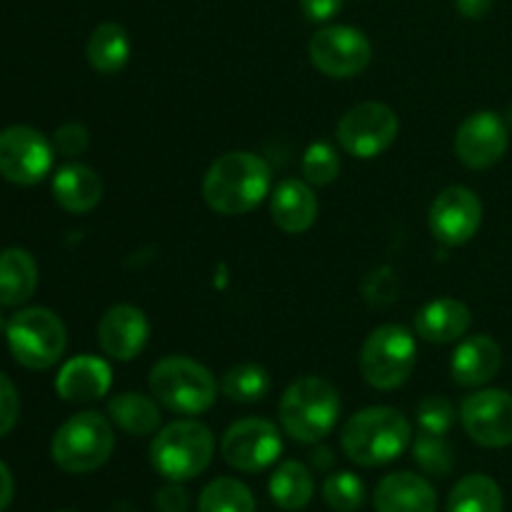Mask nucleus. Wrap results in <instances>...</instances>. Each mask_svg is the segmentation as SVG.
I'll return each instance as SVG.
<instances>
[{"label":"nucleus","instance_id":"1","mask_svg":"<svg viewBox=\"0 0 512 512\" xmlns=\"http://www.w3.org/2000/svg\"><path fill=\"white\" fill-rule=\"evenodd\" d=\"M270 193V168L260 155L233 150L215 160L203 178V198L220 215H245Z\"/></svg>","mask_w":512,"mask_h":512},{"label":"nucleus","instance_id":"2","mask_svg":"<svg viewBox=\"0 0 512 512\" xmlns=\"http://www.w3.org/2000/svg\"><path fill=\"white\" fill-rule=\"evenodd\" d=\"M410 440H413L410 420L400 410L385 408V405L360 410L345 423L340 433L343 453L363 468L393 463L405 453Z\"/></svg>","mask_w":512,"mask_h":512},{"label":"nucleus","instance_id":"3","mask_svg":"<svg viewBox=\"0 0 512 512\" xmlns=\"http://www.w3.org/2000/svg\"><path fill=\"white\" fill-rule=\"evenodd\" d=\"M338 415V390L318 375L298 378L280 398V425L298 443H320L335 428Z\"/></svg>","mask_w":512,"mask_h":512},{"label":"nucleus","instance_id":"4","mask_svg":"<svg viewBox=\"0 0 512 512\" xmlns=\"http://www.w3.org/2000/svg\"><path fill=\"white\" fill-rule=\"evenodd\" d=\"M150 393L173 413L200 415L218 400V380L205 365L183 355H170L150 370Z\"/></svg>","mask_w":512,"mask_h":512},{"label":"nucleus","instance_id":"5","mask_svg":"<svg viewBox=\"0 0 512 512\" xmlns=\"http://www.w3.org/2000/svg\"><path fill=\"white\" fill-rule=\"evenodd\" d=\"M215 455V438L198 420H175L155 435L150 463L170 483H185L208 470Z\"/></svg>","mask_w":512,"mask_h":512},{"label":"nucleus","instance_id":"6","mask_svg":"<svg viewBox=\"0 0 512 512\" xmlns=\"http://www.w3.org/2000/svg\"><path fill=\"white\" fill-rule=\"evenodd\" d=\"M113 448L115 435L108 418L88 410V413L73 415L60 425L50 443V455L60 470L83 475L103 468L113 455Z\"/></svg>","mask_w":512,"mask_h":512},{"label":"nucleus","instance_id":"7","mask_svg":"<svg viewBox=\"0 0 512 512\" xmlns=\"http://www.w3.org/2000/svg\"><path fill=\"white\" fill-rule=\"evenodd\" d=\"M5 338L13 358L28 370H48L63 358L68 333L53 310L25 308L5 325Z\"/></svg>","mask_w":512,"mask_h":512},{"label":"nucleus","instance_id":"8","mask_svg":"<svg viewBox=\"0 0 512 512\" xmlns=\"http://www.w3.org/2000/svg\"><path fill=\"white\" fill-rule=\"evenodd\" d=\"M418 348L403 325H380L360 350V373L375 390H395L413 375Z\"/></svg>","mask_w":512,"mask_h":512},{"label":"nucleus","instance_id":"9","mask_svg":"<svg viewBox=\"0 0 512 512\" xmlns=\"http://www.w3.org/2000/svg\"><path fill=\"white\" fill-rule=\"evenodd\" d=\"M400 120L390 105L370 100L350 108L338 123V143L353 158L370 160L390 148L398 138Z\"/></svg>","mask_w":512,"mask_h":512},{"label":"nucleus","instance_id":"10","mask_svg":"<svg viewBox=\"0 0 512 512\" xmlns=\"http://www.w3.org/2000/svg\"><path fill=\"white\" fill-rule=\"evenodd\" d=\"M310 63L328 78H355L370 63V40L350 25H325L308 45Z\"/></svg>","mask_w":512,"mask_h":512},{"label":"nucleus","instance_id":"11","mask_svg":"<svg viewBox=\"0 0 512 512\" xmlns=\"http://www.w3.org/2000/svg\"><path fill=\"white\" fill-rule=\"evenodd\" d=\"M53 168V143L40 130L10 125L0 130V175L15 185H35Z\"/></svg>","mask_w":512,"mask_h":512},{"label":"nucleus","instance_id":"12","mask_svg":"<svg viewBox=\"0 0 512 512\" xmlns=\"http://www.w3.org/2000/svg\"><path fill=\"white\" fill-rule=\"evenodd\" d=\"M223 458L230 468L240 473H260L270 468L283 453V440L278 428L265 418L238 420L223 435Z\"/></svg>","mask_w":512,"mask_h":512},{"label":"nucleus","instance_id":"13","mask_svg":"<svg viewBox=\"0 0 512 512\" xmlns=\"http://www.w3.org/2000/svg\"><path fill=\"white\" fill-rule=\"evenodd\" d=\"M430 233L443 245H465L475 238L483 223V203L463 185H450L430 205Z\"/></svg>","mask_w":512,"mask_h":512},{"label":"nucleus","instance_id":"14","mask_svg":"<svg viewBox=\"0 0 512 512\" xmlns=\"http://www.w3.org/2000/svg\"><path fill=\"white\" fill-rule=\"evenodd\" d=\"M460 420L470 438L483 448L512 445V395L508 390H480L460 405Z\"/></svg>","mask_w":512,"mask_h":512},{"label":"nucleus","instance_id":"15","mask_svg":"<svg viewBox=\"0 0 512 512\" xmlns=\"http://www.w3.org/2000/svg\"><path fill=\"white\" fill-rule=\"evenodd\" d=\"M508 143V123L498 113L480 110L468 115L455 133V155L465 168L488 170L503 160Z\"/></svg>","mask_w":512,"mask_h":512},{"label":"nucleus","instance_id":"16","mask_svg":"<svg viewBox=\"0 0 512 512\" xmlns=\"http://www.w3.org/2000/svg\"><path fill=\"white\" fill-rule=\"evenodd\" d=\"M150 325L140 308L133 305H115L100 318L98 323V343L108 358L128 363L143 353L148 343Z\"/></svg>","mask_w":512,"mask_h":512},{"label":"nucleus","instance_id":"17","mask_svg":"<svg viewBox=\"0 0 512 512\" xmlns=\"http://www.w3.org/2000/svg\"><path fill=\"white\" fill-rule=\"evenodd\" d=\"M113 373L103 358L95 355H78L60 368L55 390L68 403H93L110 390Z\"/></svg>","mask_w":512,"mask_h":512},{"label":"nucleus","instance_id":"18","mask_svg":"<svg viewBox=\"0 0 512 512\" xmlns=\"http://www.w3.org/2000/svg\"><path fill=\"white\" fill-rule=\"evenodd\" d=\"M373 503L378 512H435L438 493L425 478L403 470L380 480Z\"/></svg>","mask_w":512,"mask_h":512},{"label":"nucleus","instance_id":"19","mask_svg":"<svg viewBox=\"0 0 512 512\" xmlns=\"http://www.w3.org/2000/svg\"><path fill=\"white\" fill-rule=\"evenodd\" d=\"M500 365H503V350L488 335L465 338L455 348L453 360H450L453 380L463 388H478V385L490 383L498 375Z\"/></svg>","mask_w":512,"mask_h":512},{"label":"nucleus","instance_id":"20","mask_svg":"<svg viewBox=\"0 0 512 512\" xmlns=\"http://www.w3.org/2000/svg\"><path fill=\"white\" fill-rule=\"evenodd\" d=\"M270 215L283 233L300 235L313 228V223L318 220V198L308 183L288 178L273 190Z\"/></svg>","mask_w":512,"mask_h":512},{"label":"nucleus","instance_id":"21","mask_svg":"<svg viewBox=\"0 0 512 512\" xmlns=\"http://www.w3.org/2000/svg\"><path fill=\"white\" fill-rule=\"evenodd\" d=\"M470 323H473V313L468 305L455 298H440L415 315V333L428 343L445 345L463 338L470 330Z\"/></svg>","mask_w":512,"mask_h":512},{"label":"nucleus","instance_id":"22","mask_svg":"<svg viewBox=\"0 0 512 512\" xmlns=\"http://www.w3.org/2000/svg\"><path fill=\"white\" fill-rule=\"evenodd\" d=\"M53 195L68 213H90L103 198V180L93 168L83 163H68L55 173Z\"/></svg>","mask_w":512,"mask_h":512},{"label":"nucleus","instance_id":"23","mask_svg":"<svg viewBox=\"0 0 512 512\" xmlns=\"http://www.w3.org/2000/svg\"><path fill=\"white\" fill-rule=\"evenodd\" d=\"M38 288V265L23 248H8L0 253V305L18 308L33 298Z\"/></svg>","mask_w":512,"mask_h":512},{"label":"nucleus","instance_id":"24","mask_svg":"<svg viewBox=\"0 0 512 512\" xmlns=\"http://www.w3.org/2000/svg\"><path fill=\"white\" fill-rule=\"evenodd\" d=\"M130 58V38L123 25L103 23L90 33L88 60L100 75H115Z\"/></svg>","mask_w":512,"mask_h":512},{"label":"nucleus","instance_id":"25","mask_svg":"<svg viewBox=\"0 0 512 512\" xmlns=\"http://www.w3.org/2000/svg\"><path fill=\"white\" fill-rule=\"evenodd\" d=\"M108 415L128 435H153L160 425L158 400L140 393L115 395L108 403Z\"/></svg>","mask_w":512,"mask_h":512},{"label":"nucleus","instance_id":"26","mask_svg":"<svg viewBox=\"0 0 512 512\" xmlns=\"http://www.w3.org/2000/svg\"><path fill=\"white\" fill-rule=\"evenodd\" d=\"M315 483L310 470L298 460H285L270 475V498L283 510H303L313 500Z\"/></svg>","mask_w":512,"mask_h":512},{"label":"nucleus","instance_id":"27","mask_svg":"<svg viewBox=\"0 0 512 512\" xmlns=\"http://www.w3.org/2000/svg\"><path fill=\"white\" fill-rule=\"evenodd\" d=\"M448 512H503V490L488 475H468L450 490Z\"/></svg>","mask_w":512,"mask_h":512},{"label":"nucleus","instance_id":"28","mask_svg":"<svg viewBox=\"0 0 512 512\" xmlns=\"http://www.w3.org/2000/svg\"><path fill=\"white\" fill-rule=\"evenodd\" d=\"M220 390L233 403H258L270 393V375L263 365H235L223 375Z\"/></svg>","mask_w":512,"mask_h":512},{"label":"nucleus","instance_id":"29","mask_svg":"<svg viewBox=\"0 0 512 512\" xmlns=\"http://www.w3.org/2000/svg\"><path fill=\"white\" fill-rule=\"evenodd\" d=\"M198 512H255V498L235 478H218L200 493Z\"/></svg>","mask_w":512,"mask_h":512},{"label":"nucleus","instance_id":"30","mask_svg":"<svg viewBox=\"0 0 512 512\" xmlns=\"http://www.w3.org/2000/svg\"><path fill=\"white\" fill-rule=\"evenodd\" d=\"M413 458L420 465V470L435 475V478H445L453 470V448L445 440V435H433L423 430L413 445Z\"/></svg>","mask_w":512,"mask_h":512},{"label":"nucleus","instance_id":"31","mask_svg":"<svg viewBox=\"0 0 512 512\" xmlns=\"http://www.w3.org/2000/svg\"><path fill=\"white\" fill-rule=\"evenodd\" d=\"M323 498L330 510L355 512L365 503V485L353 473H335L323 483Z\"/></svg>","mask_w":512,"mask_h":512},{"label":"nucleus","instance_id":"32","mask_svg":"<svg viewBox=\"0 0 512 512\" xmlns=\"http://www.w3.org/2000/svg\"><path fill=\"white\" fill-rule=\"evenodd\" d=\"M303 175L310 185H330L340 175V158L330 143H313L303 155Z\"/></svg>","mask_w":512,"mask_h":512},{"label":"nucleus","instance_id":"33","mask_svg":"<svg viewBox=\"0 0 512 512\" xmlns=\"http://www.w3.org/2000/svg\"><path fill=\"white\" fill-rule=\"evenodd\" d=\"M455 418H458V413H455L450 400L438 398V395H430V398L420 400L418 423H420V430H425V433H433V435L450 433V428L455 425Z\"/></svg>","mask_w":512,"mask_h":512},{"label":"nucleus","instance_id":"34","mask_svg":"<svg viewBox=\"0 0 512 512\" xmlns=\"http://www.w3.org/2000/svg\"><path fill=\"white\" fill-rule=\"evenodd\" d=\"M90 143V135L85 130V125L80 123H65L55 130L53 135V148L58 150L60 155H68V158H75V155H83L85 148Z\"/></svg>","mask_w":512,"mask_h":512},{"label":"nucleus","instance_id":"35","mask_svg":"<svg viewBox=\"0 0 512 512\" xmlns=\"http://www.w3.org/2000/svg\"><path fill=\"white\" fill-rule=\"evenodd\" d=\"M20 415V398L8 375L0 373V438L15 428Z\"/></svg>","mask_w":512,"mask_h":512},{"label":"nucleus","instance_id":"36","mask_svg":"<svg viewBox=\"0 0 512 512\" xmlns=\"http://www.w3.org/2000/svg\"><path fill=\"white\" fill-rule=\"evenodd\" d=\"M368 283L375 285V290H365V298H368L373 305H385L395 298V280L388 268L370 273Z\"/></svg>","mask_w":512,"mask_h":512},{"label":"nucleus","instance_id":"37","mask_svg":"<svg viewBox=\"0 0 512 512\" xmlns=\"http://www.w3.org/2000/svg\"><path fill=\"white\" fill-rule=\"evenodd\" d=\"M155 505H158L160 512H185L188 510V493L178 483H170L158 490Z\"/></svg>","mask_w":512,"mask_h":512},{"label":"nucleus","instance_id":"38","mask_svg":"<svg viewBox=\"0 0 512 512\" xmlns=\"http://www.w3.org/2000/svg\"><path fill=\"white\" fill-rule=\"evenodd\" d=\"M300 8H303L305 18L313 20V23H328L330 18L340 13L343 0H300Z\"/></svg>","mask_w":512,"mask_h":512},{"label":"nucleus","instance_id":"39","mask_svg":"<svg viewBox=\"0 0 512 512\" xmlns=\"http://www.w3.org/2000/svg\"><path fill=\"white\" fill-rule=\"evenodd\" d=\"M460 13L470 20H480L488 15V10L493 8V0H455Z\"/></svg>","mask_w":512,"mask_h":512},{"label":"nucleus","instance_id":"40","mask_svg":"<svg viewBox=\"0 0 512 512\" xmlns=\"http://www.w3.org/2000/svg\"><path fill=\"white\" fill-rule=\"evenodd\" d=\"M13 493H15L13 475H10L8 465L0 460V512H3L10 503H13Z\"/></svg>","mask_w":512,"mask_h":512},{"label":"nucleus","instance_id":"41","mask_svg":"<svg viewBox=\"0 0 512 512\" xmlns=\"http://www.w3.org/2000/svg\"><path fill=\"white\" fill-rule=\"evenodd\" d=\"M3 328H5V320H3V315H0V333H3Z\"/></svg>","mask_w":512,"mask_h":512},{"label":"nucleus","instance_id":"42","mask_svg":"<svg viewBox=\"0 0 512 512\" xmlns=\"http://www.w3.org/2000/svg\"><path fill=\"white\" fill-rule=\"evenodd\" d=\"M508 123L512 125V108H510V113H508Z\"/></svg>","mask_w":512,"mask_h":512}]
</instances>
